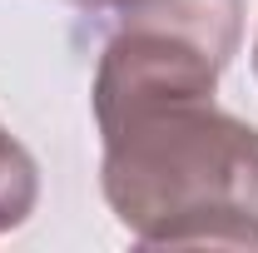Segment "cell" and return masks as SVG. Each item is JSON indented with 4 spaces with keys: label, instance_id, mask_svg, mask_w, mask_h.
<instances>
[{
    "label": "cell",
    "instance_id": "cell-1",
    "mask_svg": "<svg viewBox=\"0 0 258 253\" xmlns=\"http://www.w3.org/2000/svg\"><path fill=\"white\" fill-rule=\"evenodd\" d=\"M99 189L139 243H258V129L214 99L99 124Z\"/></svg>",
    "mask_w": 258,
    "mask_h": 253
},
{
    "label": "cell",
    "instance_id": "cell-4",
    "mask_svg": "<svg viewBox=\"0 0 258 253\" xmlns=\"http://www.w3.org/2000/svg\"><path fill=\"white\" fill-rule=\"evenodd\" d=\"M70 5H80V10H90V15H104V10H124L134 0H70Z\"/></svg>",
    "mask_w": 258,
    "mask_h": 253
},
{
    "label": "cell",
    "instance_id": "cell-5",
    "mask_svg": "<svg viewBox=\"0 0 258 253\" xmlns=\"http://www.w3.org/2000/svg\"><path fill=\"white\" fill-rule=\"evenodd\" d=\"M253 75H258V40H253Z\"/></svg>",
    "mask_w": 258,
    "mask_h": 253
},
{
    "label": "cell",
    "instance_id": "cell-3",
    "mask_svg": "<svg viewBox=\"0 0 258 253\" xmlns=\"http://www.w3.org/2000/svg\"><path fill=\"white\" fill-rule=\"evenodd\" d=\"M35 199H40V169H35L30 149L0 124V233L30 219Z\"/></svg>",
    "mask_w": 258,
    "mask_h": 253
},
{
    "label": "cell",
    "instance_id": "cell-2",
    "mask_svg": "<svg viewBox=\"0 0 258 253\" xmlns=\"http://www.w3.org/2000/svg\"><path fill=\"white\" fill-rule=\"evenodd\" d=\"M243 0H134L95 65V124L174 99H214L238 55Z\"/></svg>",
    "mask_w": 258,
    "mask_h": 253
}]
</instances>
